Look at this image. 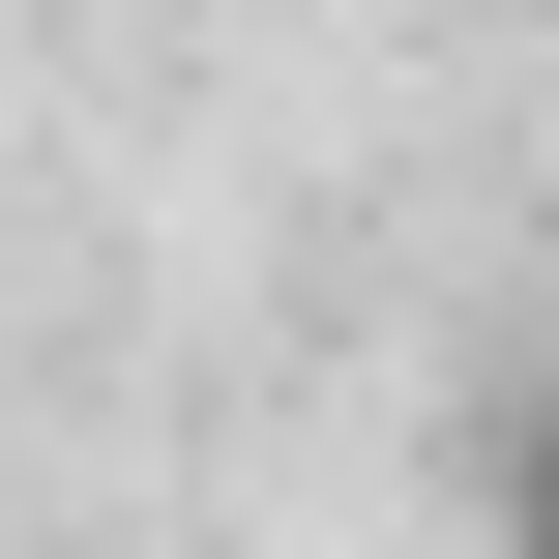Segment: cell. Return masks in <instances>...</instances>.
Masks as SVG:
<instances>
[{
	"mask_svg": "<svg viewBox=\"0 0 559 559\" xmlns=\"http://www.w3.org/2000/svg\"><path fill=\"white\" fill-rule=\"evenodd\" d=\"M501 559H559V383L501 413Z\"/></svg>",
	"mask_w": 559,
	"mask_h": 559,
	"instance_id": "obj_1",
	"label": "cell"
}]
</instances>
